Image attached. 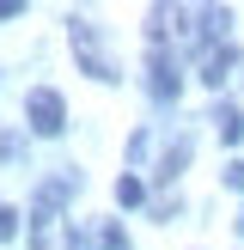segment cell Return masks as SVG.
Segmentation results:
<instances>
[{
  "label": "cell",
  "mask_w": 244,
  "mask_h": 250,
  "mask_svg": "<svg viewBox=\"0 0 244 250\" xmlns=\"http://www.w3.org/2000/svg\"><path fill=\"white\" fill-rule=\"evenodd\" d=\"M12 232H19V214H12V208H6V202H0V244H6V238H12Z\"/></svg>",
  "instance_id": "9"
},
{
  "label": "cell",
  "mask_w": 244,
  "mask_h": 250,
  "mask_svg": "<svg viewBox=\"0 0 244 250\" xmlns=\"http://www.w3.org/2000/svg\"><path fill=\"white\" fill-rule=\"evenodd\" d=\"M146 73H153V98H177V61H165V49H153L146 55Z\"/></svg>",
  "instance_id": "4"
},
{
  "label": "cell",
  "mask_w": 244,
  "mask_h": 250,
  "mask_svg": "<svg viewBox=\"0 0 244 250\" xmlns=\"http://www.w3.org/2000/svg\"><path fill=\"white\" fill-rule=\"evenodd\" d=\"M232 67H238V55H232L226 43H220V49H202V80H207V85H226Z\"/></svg>",
  "instance_id": "5"
},
{
  "label": "cell",
  "mask_w": 244,
  "mask_h": 250,
  "mask_svg": "<svg viewBox=\"0 0 244 250\" xmlns=\"http://www.w3.org/2000/svg\"><path fill=\"white\" fill-rule=\"evenodd\" d=\"M67 37H73V55H80V67L92 73V80H116V67H110L104 43H98V24L92 19H67Z\"/></svg>",
  "instance_id": "2"
},
{
  "label": "cell",
  "mask_w": 244,
  "mask_h": 250,
  "mask_svg": "<svg viewBox=\"0 0 244 250\" xmlns=\"http://www.w3.org/2000/svg\"><path fill=\"white\" fill-rule=\"evenodd\" d=\"M98 244H104V250H128V238H122V226H98Z\"/></svg>",
  "instance_id": "8"
},
{
  "label": "cell",
  "mask_w": 244,
  "mask_h": 250,
  "mask_svg": "<svg viewBox=\"0 0 244 250\" xmlns=\"http://www.w3.org/2000/svg\"><path fill=\"white\" fill-rule=\"evenodd\" d=\"M116 202H122V208L146 202V183H141V177H116Z\"/></svg>",
  "instance_id": "7"
},
{
  "label": "cell",
  "mask_w": 244,
  "mask_h": 250,
  "mask_svg": "<svg viewBox=\"0 0 244 250\" xmlns=\"http://www.w3.org/2000/svg\"><path fill=\"white\" fill-rule=\"evenodd\" d=\"M73 183H43V195H37V214H31V250H73V220H61V195H67Z\"/></svg>",
  "instance_id": "1"
},
{
  "label": "cell",
  "mask_w": 244,
  "mask_h": 250,
  "mask_svg": "<svg viewBox=\"0 0 244 250\" xmlns=\"http://www.w3.org/2000/svg\"><path fill=\"white\" fill-rule=\"evenodd\" d=\"M24 116H31L37 134H61V128H67V104H61V92H49V85H37V92H31Z\"/></svg>",
  "instance_id": "3"
},
{
  "label": "cell",
  "mask_w": 244,
  "mask_h": 250,
  "mask_svg": "<svg viewBox=\"0 0 244 250\" xmlns=\"http://www.w3.org/2000/svg\"><path fill=\"white\" fill-rule=\"evenodd\" d=\"M226 183H232V189H244V159H232V165H226Z\"/></svg>",
  "instance_id": "10"
},
{
  "label": "cell",
  "mask_w": 244,
  "mask_h": 250,
  "mask_svg": "<svg viewBox=\"0 0 244 250\" xmlns=\"http://www.w3.org/2000/svg\"><path fill=\"white\" fill-rule=\"evenodd\" d=\"M214 122H220V141H232V146L244 141V110H232V104H220V110H214Z\"/></svg>",
  "instance_id": "6"
}]
</instances>
